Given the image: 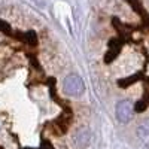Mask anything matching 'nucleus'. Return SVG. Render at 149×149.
I'll return each instance as SVG.
<instances>
[{"label": "nucleus", "instance_id": "obj_1", "mask_svg": "<svg viewBox=\"0 0 149 149\" xmlns=\"http://www.w3.org/2000/svg\"><path fill=\"white\" fill-rule=\"evenodd\" d=\"M63 88H64V91H66L69 95L79 97V95L84 94V91H85V84H84V81H82L81 76L72 73V74H69V76L64 79Z\"/></svg>", "mask_w": 149, "mask_h": 149}, {"label": "nucleus", "instance_id": "obj_2", "mask_svg": "<svg viewBox=\"0 0 149 149\" xmlns=\"http://www.w3.org/2000/svg\"><path fill=\"white\" fill-rule=\"evenodd\" d=\"M133 113H134V107L130 100H121L116 104V118L119 122L125 124V122L131 121Z\"/></svg>", "mask_w": 149, "mask_h": 149}, {"label": "nucleus", "instance_id": "obj_3", "mask_svg": "<svg viewBox=\"0 0 149 149\" xmlns=\"http://www.w3.org/2000/svg\"><path fill=\"white\" fill-rule=\"evenodd\" d=\"M90 140H91V133H90V130L88 128H79L78 130V133H76V136H74V142H76V145H79V146H86L90 143Z\"/></svg>", "mask_w": 149, "mask_h": 149}, {"label": "nucleus", "instance_id": "obj_4", "mask_svg": "<svg viewBox=\"0 0 149 149\" xmlns=\"http://www.w3.org/2000/svg\"><path fill=\"white\" fill-rule=\"evenodd\" d=\"M18 39H21L22 42H26L27 45H31V46H36L37 45V36L34 31H27L21 36H18Z\"/></svg>", "mask_w": 149, "mask_h": 149}, {"label": "nucleus", "instance_id": "obj_5", "mask_svg": "<svg viewBox=\"0 0 149 149\" xmlns=\"http://www.w3.org/2000/svg\"><path fill=\"white\" fill-rule=\"evenodd\" d=\"M137 136L143 140H149V121H143L137 127Z\"/></svg>", "mask_w": 149, "mask_h": 149}, {"label": "nucleus", "instance_id": "obj_6", "mask_svg": "<svg viewBox=\"0 0 149 149\" xmlns=\"http://www.w3.org/2000/svg\"><path fill=\"white\" fill-rule=\"evenodd\" d=\"M0 31L5 33V34H12L10 26H9V24H8L6 21H3V19H0Z\"/></svg>", "mask_w": 149, "mask_h": 149}]
</instances>
